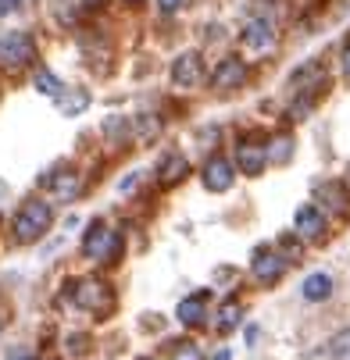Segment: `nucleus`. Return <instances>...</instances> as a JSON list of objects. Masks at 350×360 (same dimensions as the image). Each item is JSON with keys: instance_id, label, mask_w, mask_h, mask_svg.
Listing matches in <instances>:
<instances>
[{"instance_id": "7", "label": "nucleus", "mask_w": 350, "mask_h": 360, "mask_svg": "<svg viewBox=\"0 0 350 360\" xmlns=\"http://www.w3.org/2000/svg\"><path fill=\"white\" fill-rule=\"evenodd\" d=\"M286 271H289V261H286L279 250H258L254 261H250V275H254V282L265 285V289L279 285Z\"/></svg>"}, {"instance_id": "35", "label": "nucleus", "mask_w": 350, "mask_h": 360, "mask_svg": "<svg viewBox=\"0 0 350 360\" xmlns=\"http://www.w3.org/2000/svg\"><path fill=\"white\" fill-rule=\"evenodd\" d=\"M125 4H143V0H125Z\"/></svg>"}, {"instance_id": "30", "label": "nucleus", "mask_w": 350, "mask_h": 360, "mask_svg": "<svg viewBox=\"0 0 350 360\" xmlns=\"http://www.w3.org/2000/svg\"><path fill=\"white\" fill-rule=\"evenodd\" d=\"M254 342H258V325H250L246 328V346H254Z\"/></svg>"}, {"instance_id": "9", "label": "nucleus", "mask_w": 350, "mask_h": 360, "mask_svg": "<svg viewBox=\"0 0 350 360\" xmlns=\"http://www.w3.org/2000/svg\"><path fill=\"white\" fill-rule=\"evenodd\" d=\"M232 165H236V172H243V175H250V179L265 175V168H268L265 143H261V139H239V143H236V153H232Z\"/></svg>"}, {"instance_id": "18", "label": "nucleus", "mask_w": 350, "mask_h": 360, "mask_svg": "<svg viewBox=\"0 0 350 360\" xmlns=\"http://www.w3.org/2000/svg\"><path fill=\"white\" fill-rule=\"evenodd\" d=\"M243 314H246V307L243 303H222V311H218V318H215V328H218V335H229L232 328H239L243 325Z\"/></svg>"}, {"instance_id": "20", "label": "nucleus", "mask_w": 350, "mask_h": 360, "mask_svg": "<svg viewBox=\"0 0 350 360\" xmlns=\"http://www.w3.org/2000/svg\"><path fill=\"white\" fill-rule=\"evenodd\" d=\"M58 108H61V115H82V108H89V89H82V86L65 89L58 96Z\"/></svg>"}, {"instance_id": "26", "label": "nucleus", "mask_w": 350, "mask_h": 360, "mask_svg": "<svg viewBox=\"0 0 350 360\" xmlns=\"http://www.w3.org/2000/svg\"><path fill=\"white\" fill-rule=\"evenodd\" d=\"M4 360H36V356H32V349H29V346H15V349H8V356H4Z\"/></svg>"}, {"instance_id": "17", "label": "nucleus", "mask_w": 350, "mask_h": 360, "mask_svg": "<svg viewBox=\"0 0 350 360\" xmlns=\"http://www.w3.org/2000/svg\"><path fill=\"white\" fill-rule=\"evenodd\" d=\"M265 158H268V165H286L293 158V136L289 132H275L265 143Z\"/></svg>"}, {"instance_id": "19", "label": "nucleus", "mask_w": 350, "mask_h": 360, "mask_svg": "<svg viewBox=\"0 0 350 360\" xmlns=\"http://www.w3.org/2000/svg\"><path fill=\"white\" fill-rule=\"evenodd\" d=\"M43 182H54V189H58V196L61 200H75L79 196V172H72V168H54V175H46Z\"/></svg>"}, {"instance_id": "25", "label": "nucleus", "mask_w": 350, "mask_h": 360, "mask_svg": "<svg viewBox=\"0 0 350 360\" xmlns=\"http://www.w3.org/2000/svg\"><path fill=\"white\" fill-rule=\"evenodd\" d=\"M279 246H282V257H286L289 264H293V261H300V239H296V236H289V232H286V236L279 239Z\"/></svg>"}, {"instance_id": "11", "label": "nucleus", "mask_w": 350, "mask_h": 360, "mask_svg": "<svg viewBox=\"0 0 350 360\" xmlns=\"http://www.w3.org/2000/svg\"><path fill=\"white\" fill-rule=\"evenodd\" d=\"M246 79H250V68H246L243 58H222L218 68H215V75H211V86L218 93H229V89L246 86Z\"/></svg>"}, {"instance_id": "21", "label": "nucleus", "mask_w": 350, "mask_h": 360, "mask_svg": "<svg viewBox=\"0 0 350 360\" xmlns=\"http://www.w3.org/2000/svg\"><path fill=\"white\" fill-rule=\"evenodd\" d=\"M32 86H36V93H43V96H54V100H58V96L68 89V86H65V82H61L54 72H46V68H39V72H36Z\"/></svg>"}, {"instance_id": "10", "label": "nucleus", "mask_w": 350, "mask_h": 360, "mask_svg": "<svg viewBox=\"0 0 350 360\" xmlns=\"http://www.w3.org/2000/svg\"><path fill=\"white\" fill-rule=\"evenodd\" d=\"M243 46L254 50V54H272L279 46V29L272 18H250L243 29Z\"/></svg>"}, {"instance_id": "27", "label": "nucleus", "mask_w": 350, "mask_h": 360, "mask_svg": "<svg viewBox=\"0 0 350 360\" xmlns=\"http://www.w3.org/2000/svg\"><path fill=\"white\" fill-rule=\"evenodd\" d=\"M158 8H161L165 15H175V11L182 8V0H158Z\"/></svg>"}, {"instance_id": "34", "label": "nucleus", "mask_w": 350, "mask_h": 360, "mask_svg": "<svg viewBox=\"0 0 350 360\" xmlns=\"http://www.w3.org/2000/svg\"><path fill=\"white\" fill-rule=\"evenodd\" d=\"M39 360H61V356H39Z\"/></svg>"}, {"instance_id": "36", "label": "nucleus", "mask_w": 350, "mask_h": 360, "mask_svg": "<svg viewBox=\"0 0 350 360\" xmlns=\"http://www.w3.org/2000/svg\"><path fill=\"white\" fill-rule=\"evenodd\" d=\"M139 360H154V356H139Z\"/></svg>"}, {"instance_id": "22", "label": "nucleus", "mask_w": 350, "mask_h": 360, "mask_svg": "<svg viewBox=\"0 0 350 360\" xmlns=\"http://www.w3.org/2000/svg\"><path fill=\"white\" fill-rule=\"evenodd\" d=\"M104 136H108V143H125V139H132L129 118H118V115H111V118L104 122Z\"/></svg>"}, {"instance_id": "8", "label": "nucleus", "mask_w": 350, "mask_h": 360, "mask_svg": "<svg viewBox=\"0 0 350 360\" xmlns=\"http://www.w3.org/2000/svg\"><path fill=\"white\" fill-rule=\"evenodd\" d=\"M172 86L175 89H200L204 86V58L196 50H186L172 61Z\"/></svg>"}, {"instance_id": "6", "label": "nucleus", "mask_w": 350, "mask_h": 360, "mask_svg": "<svg viewBox=\"0 0 350 360\" xmlns=\"http://www.w3.org/2000/svg\"><path fill=\"white\" fill-rule=\"evenodd\" d=\"M200 182H204L208 193H229L236 182V165L225 153H211V158L200 165Z\"/></svg>"}, {"instance_id": "33", "label": "nucleus", "mask_w": 350, "mask_h": 360, "mask_svg": "<svg viewBox=\"0 0 350 360\" xmlns=\"http://www.w3.org/2000/svg\"><path fill=\"white\" fill-rule=\"evenodd\" d=\"M8 328V314H0V332H4Z\"/></svg>"}, {"instance_id": "24", "label": "nucleus", "mask_w": 350, "mask_h": 360, "mask_svg": "<svg viewBox=\"0 0 350 360\" xmlns=\"http://www.w3.org/2000/svg\"><path fill=\"white\" fill-rule=\"evenodd\" d=\"M172 360H204V353H200V346L189 342V339H175V346H172Z\"/></svg>"}, {"instance_id": "4", "label": "nucleus", "mask_w": 350, "mask_h": 360, "mask_svg": "<svg viewBox=\"0 0 350 360\" xmlns=\"http://www.w3.org/2000/svg\"><path fill=\"white\" fill-rule=\"evenodd\" d=\"M32 61H36V39L29 32H8L0 39V68L18 72Z\"/></svg>"}, {"instance_id": "1", "label": "nucleus", "mask_w": 350, "mask_h": 360, "mask_svg": "<svg viewBox=\"0 0 350 360\" xmlns=\"http://www.w3.org/2000/svg\"><path fill=\"white\" fill-rule=\"evenodd\" d=\"M50 225H54V207H50L46 200H39V196H29L15 211V218H11V239L18 246H32V243H39L50 232Z\"/></svg>"}, {"instance_id": "32", "label": "nucleus", "mask_w": 350, "mask_h": 360, "mask_svg": "<svg viewBox=\"0 0 350 360\" xmlns=\"http://www.w3.org/2000/svg\"><path fill=\"white\" fill-rule=\"evenodd\" d=\"M215 360H232V353H229V349H222V353H218Z\"/></svg>"}, {"instance_id": "5", "label": "nucleus", "mask_w": 350, "mask_h": 360, "mask_svg": "<svg viewBox=\"0 0 350 360\" xmlns=\"http://www.w3.org/2000/svg\"><path fill=\"white\" fill-rule=\"evenodd\" d=\"M293 236L300 243H322L329 236V218L318 203H304V207L293 214Z\"/></svg>"}, {"instance_id": "31", "label": "nucleus", "mask_w": 350, "mask_h": 360, "mask_svg": "<svg viewBox=\"0 0 350 360\" xmlns=\"http://www.w3.org/2000/svg\"><path fill=\"white\" fill-rule=\"evenodd\" d=\"M82 4H86V8H100V4H104V0H82Z\"/></svg>"}, {"instance_id": "15", "label": "nucleus", "mask_w": 350, "mask_h": 360, "mask_svg": "<svg viewBox=\"0 0 350 360\" xmlns=\"http://www.w3.org/2000/svg\"><path fill=\"white\" fill-rule=\"evenodd\" d=\"M304 300L308 303H325L332 292H336V282H332V275H325V271H315V275H308L304 278Z\"/></svg>"}, {"instance_id": "13", "label": "nucleus", "mask_w": 350, "mask_h": 360, "mask_svg": "<svg viewBox=\"0 0 350 360\" xmlns=\"http://www.w3.org/2000/svg\"><path fill=\"white\" fill-rule=\"evenodd\" d=\"M315 196H318V207L332 211V214H343L350 207V189L343 182H318Z\"/></svg>"}, {"instance_id": "12", "label": "nucleus", "mask_w": 350, "mask_h": 360, "mask_svg": "<svg viewBox=\"0 0 350 360\" xmlns=\"http://www.w3.org/2000/svg\"><path fill=\"white\" fill-rule=\"evenodd\" d=\"M175 318H179V325H186V328H200V325L208 321V292L186 296V300L175 307Z\"/></svg>"}, {"instance_id": "23", "label": "nucleus", "mask_w": 350, "mask_h": 360, "mask_svg": "<svg viewBox=\"0 0 350 360\" xmlns=\"http://www.w3.org/2000/svg\"><path fill=\"white\" fill-rule=\"evenodd\" d=\"M329 356L332 360H350V328H339L329 339Z\"/></svg>"}, {"instance_id": "3", "label": "nucleus", "mask_w": 350, "mask_h": 360, "mask_svg": "<svg viewBox=\"0 0 350 360\" xmlns=\"http://www.w3.org/2000/svg\"><path fill=\"white\" fill-rule=\"evenodd\" d=\"M82 257H86V261H93V264H100V268L115 264L118 257H122V236H118V229H111L104 221H93L86 229V236H82Z\"/></svg>"}, {"instance_id": "2", "label": "nucleus", "mask_w": 350, "mask_h": 360, "mask_svg": "<svg viewBox=\"0 0 350 360\" xmlns=\"http://www.w3.org/2000/svg\"><path fill=\"white\" fill-rule=\"evenodd\" d=\"M68 303L79 307V311H86V314L111 318L118 296H115L111 282H104L100 275H86V278H75V282L68 285Z\"/></svg>"}, {"instance_id": "14", "label": "nucleus", "mask_w": 350, "mask_h": 360, "mask_svg": "<svg viewBox=\"0 0 350 360\" xmlns=\"http://www.w3.org/2000/svg\"><path fill=\"white\" fill-rule=\"evenodd\" d=\"M154 172H158V182H161V186H175V182H182V179H186L189 165H186V158H182L179 150H168Z\"/></svg>"}, {"instance_id": "28", "label": "nucleus", "mask_w": 350, "mask_h": 360, "mask_svg": "<svg viewBox=\"0 0 350 360\" xmlns=\"http://www.w3.org/2000/svg\"><path fill=\"white\" fill-rule=\"evenodd\" d=\"M343 79H350V39L343 46Z\"/></svg>"}, {"instance_id": "16", "label": "nucleus", "mask_w": 350, "mask_h": 360, "mask_svg": "<svg viewBox=\"0 0 350 360\" xmlns=\"http://www.w3.org/2000/svg\"><path fill=\"white\" fill-rule=\"evenodd\" d=\"M129 129H132V139H136V143H150V139L161 136V118L150 115V111H143V115H132V118H129Z\"/></svg>"}, {"instance_id": "29", "label": "nucleus", "mask_w": 350, "mask_h": 360, "mask_svg": "<svg viewBox=\"0 0 350 360\" xmlns=\"http://www.w3.org/2000/svg\"><path fill=\"white\" fill-rule=\"evenodd\" d=\"M18 8V0H0V18H4V15H11Z\"/></svg>"}]
</instances>
